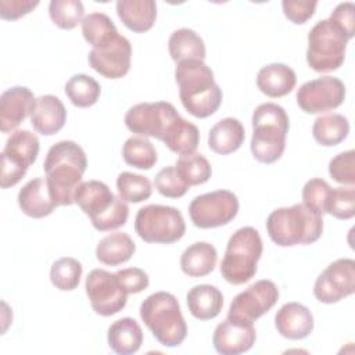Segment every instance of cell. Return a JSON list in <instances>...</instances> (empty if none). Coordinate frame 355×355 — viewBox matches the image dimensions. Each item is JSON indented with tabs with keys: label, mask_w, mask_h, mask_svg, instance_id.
<instances>
[{
	"label": "cell",
	"mask_w": 355,
	"mask_h": 355,
	"mask_svg": "<svg viewBox=\"0 0 355 355\" xmlns=\"http://www.w3.org/2000/svg\"><path fill=\"white\" fill-rule=\"evenodd\" d=\"M40 150L37 136L26 129L12 132L1 151V189L15 186L36 161Z\"/></svg>",
	"instance_id": "obj_9"
},
{
	"label": "cell",
	"mask_w": 355,
	"mask_h": 355,
	"mask_svg": "<svg viewBox=\"0 0 355 355\" xmlns=\"http://www.w3.org/2000/svg\"><path fill=\"white\" fill-rule=\"evenodd\" d=\"M73 200L96 229L114 211L121 197H116L104 182L86 180L78 186Z\"/></svg>",
	"instance_id": "obj_16"
},
{
	"label": "cell",
	"mask_w": 355,
	"mask_h": 355,
	"mask_svg": "<svg viewBox=\"0 0 355 355\" xmlns=\"http://www.w3.org/2000/svg\"><path fill=\"white\" fill-rule=\"evenodd\" d=\"M255 338L257 331L252 323L226 318L215 327L212 344L218 354L239 355L251 349Z\"/></svg>",
	"instance_id": "obj_18"
},
{
	"label": "cell",
	"mask_w": 355,
	"mask_h": 355,
	"mask_svg": "<svg viewBox=\"0 0 355 355\" xmlns=\"http://www.w3.org/2000/svg\"><path fill=\"white\" fill-rule=\"evenodd\" d=\"M67 121V110L62 101L53 94H44L36 98L35 108L31 114L33 129L43 135L51 136L60 132Z\"/></svg>",
	"instance_id": "obj_21"
},
{
	"label": "cell",
	"mask_w": 355,
	"mask_h": 355,
	"mask_svg": "<svg viewBox=\"0 0 355 355\" xmlns=\"http://www.w3.org/2000/svg\"><path fill=\"white\" fill-rule=\"evenodd\" d=\"M355 4L352 1H344L337 4V7L331 11L329 19L338 26L344 35L349 39L355 35Z\"/></svg>",
	"instance_id": "obj_45"
},
{
	"label": "cell",
	"mask_w": 355,
	"mask_h": 355,
	"mask_svg": "<svg viewBox=\"0 0 355 355\" xmlns=\"http://www.w3.org/2000/svg\"><path fill=\"white\" fill-rule=\"evenodd\" d=\"M154 186L157 189V191L168 198H179L183 197L187 190L189 186L180 179V176L178 175L175 165H169L162 168L154 179Z\"/></svg>",
	"instance_id": "obj_41"
},
{
	"label": "cell",
	"mask_w": 355,
	"mask_h": 355,
	"mask_svg": "<svg viewBox=\"0 0 355 355\" xmlns=\"http://www.w3.org/2000/svg\"><path fill=\"white\" fill-rule=\"evenodd\" d=\"M116 14L122 24L136 33L147 32L157 18V3L154 0H118Z\"/></svg>",
	"instance_id": "obj_24"
},
{
	"label": "cell",
	"mask_w": 355,
	"mask_h": 355,
	"mask_svg": "<svg viewBox=\"0 0 355 355\" xmlns=\"http://www.w3.org/2000/svg\"><path fill=\"white\" fill-rule=\"evenodd\" d=\"M115 273L129 294L141 293L150 284L148 275L140 268H125L116 270Z\"/></svg>",
	"instance_id": "obj_46"
},
{
	"label": "cell",
	"mask_w": 355,
	"mask_h": 355,
	"mask_svg": "<svg viewBox=\"0 0 355 355\" xmlns=\"http://www.w3.org/2000/svg\"><path fill=\"white\" fill-rule=\"evenodd\" d=\"M245 139L243 123L233 116L218 121L208 133V147L219 154L227 155L237 151Z\"/></svg>",
	"instance_id": "obj_25"
},
{
	"label": "cell",
	"mask_w": 355,
	"mask_h": 355,
	"mask_svg": "<svg viewBox=\"0 0 355 355\" xmlns=\"http://www.w3.org/2000/svg\"><path fill=\"white\" fill-rule=\"evenodd\" d=\"M136 251V244L128 233L114 232L103 237L96 247V258L98 262L116 266L128 262Z\"/></svg>",
	"instance_id": "obj_29"
},
{
	"label": "cell",
	"mask_w": 355,
	"mask_h": 355,
	"mask_svg": "<svg viewBox=\"0 0 355 355\" xmlns=\"http://www.w3.org/2000/svg\"><path fill=\"white\" fill-rule=\"evenodd\" d=\"M86 166L87 158L83 148L72 140H61L49 148L43 169L57 205L75 204V191L82 183Z\"/></svg>",
	"instance_id": "obj_1"
},
{
	"label": "cell",
	"mask_w": 355,
	"mask_h": 355,
	"mask_svg": "<svg viewBox=\"0 0 355 355\" xmlns=\"http://www.w3.org/2000/svg\"><path fill=\"white\" fill-rule=\"evenodd\" d=\"M355 293V261L340 258L316 277L313 295L322 304H336Z\"/></svg>",
	"instance_id": "obj_14"
},
{
	"label": "cell",
	"mask_w": 355,
	"mask_h": 355,
	"mask_svg": "<svg viewBox=\"0 0 355 355\" xmlns=\"http://www.w3.org/2000/svg\"><path fill=\"white\" fill-rule=\"evenodd\" d=\"M39 6L35 0H0V17L7 21L18 19Z\"/></svg>",
	"instance_id": "obj_47"
},
{
	"label": "cell",
	"mask_w": 355,
	"mask_h": 355,
	"mask_svg": "<svg viewBox=\"0 0 355 355\" xmlns=\"http://www.w3.org/2000/svg\"><path fill=\"white\" fill-rule=\"evenodd\" d=\"M135 230L146 243L172 244L184 236L186 223L178 208L150 204L137 211Z\"/></svg>",
	"instance_id": "obj_8"
},
{
	"label": "cell",
	"mask_w": 355,
	"mask_h": 355,
	"mask_svg": "<svg viewBox=\"0 0 355 355\" xmlns=\"http://www.w3.org/2000/svg\"><path fill=\"white\" fill-rule=\"evenodd\" d=\"M175 80L184 110L196 118H207L222 104V89L214 79L212 69L198 60L176 64Z\"/></svg>",
	"instance_id": "obj_2"
},
{
	"label": "cell",
	"mask_w": 355,
	"mask_h": 355,
	"mask_svg": "<svg viewBox=\"0 0 355 355\" xmlns=\"http://www.w3.org/2000/svg\"><path fill=\"white\" fill-rule=\"evenodd\" d=\"M318 1L311 0H283L282 8L287 19H290L293 24L301 25L305 24L316 10Z\"/></svg>",
	"instance_id": "obj_44"
},
{
	"label": "cell",
	"mask_w": 355,
	"mask_h": 355,
	"mask_svg": "<svg viewBox=\"0 0 355 355\" xmlns=\"http://www.w3.org/2000/svg\"><path fill=\"white\" fill-rule=\"evenodd\" d=\"M171 151L179 154V155H186L196 153L198 144H200V132L198 128L179 116L166 130L164 139L161 140Z\"/></svg>",
	"instance_id": "obj_31"
},
{
	"label": "cell",
	"mask_w": 355,
	"mask_h": 355,
	"mask_svg": "<svg viewBox=\"0 0 355 355\" xmlns=\"http://www.w3.org/2000/svg\"><path fill=\"white\" fill-rule=\"evenodd\" d=\"M295 100L298 107L306 114L327 112L344 103L345 86L336 76H320L301 85Z\"/></svg>",
	"instance_id": "obj_13"
},
{
	"label": "cell",
	"mask_w": 355,
	"mask_h": 355,
	"mask_svg": "<svg viewBox=\"0 0 355 355\" xmlns=\"http://www.w3.org/2000/svg\"><path fill=\"white\" fill-rule=\"evenodd\" d=\"M82 263L72 257L57 259L50 269V280L53 286L61 291H72L79 286L82 277Z\"/></svg>",
	"instance_id": "obj_37"
},
{
	"label": "cell",
	"mask_w": 355,
	"mask_h": 355,
	"mask_svg": "<svg viewBox=\"0 0 355 355\" xmlns=\"http://www.w3.org/2000/svg\"><path fill=\"white\" fill-rule=\"evenodd\" d=\"M83 14L85 8L79 0H51L49 4V15L53 24L65 31L82 24Z\"/></svg>",
	"instance_id": "obj_39"
},
{
	"label": "cell",
	"mask_w": 355,
	"mask_h": 355,
	"mask_svg": "<svg viewBox=\"0 0 355 355\" xmlns=\"http://www.w3.org/2000/svg\"><path fill=\"white\" fill-rule=\"evenodd\" d=\"M279 300V288L272 280H258L239 293L230 302L227 318L254 323Z\"/></svg>",
	"instance_id": "obj_15"
},
{
	"label": "cell",
	"mask_w": 355,
	"mask_h": 355,
	"mask_svg": "<svg viewBox=\"0 0 355 355\" xmlns=\"http://www.w3.org/2000/svg\"><path fill=\"white\" fill-rule=\"evenodd\" d=\"M326 214L337 219H351L355 215V189L349 187H336L330 190L327 202H326Z\"/></svg>",
	"instance_id": "obj_40"
},
{
	"label": "cell",
	"mask_w": 355,
	"mask_h": 355,
	"mask_svg": "<svg viewBox=\"0 0 355 355\" xmlns=\"http://www.w3.org/2000/svg\"><path fill=\"white\" fill-rule=\"evenodd\" d=\"M18 205L21 211L31 218H44L49 216L57 205L53 200L47 182L43 178H35L29 180L18 191Z\"/></svg>",
	"instance_id": "obj_22"
},
{
	"label": "cell",
	"mask_w": 355,
	"mask_h": 355,
	"mask_svg": "<svg viewBox=\"0 0 355 355\" xmlns=\"http://www.w3.org/2000/svg\"><path fill=\"white\" fill-rule=\"evenodd\" d=\"M349 133L348 119L337 112L324 114L315 119L312 136L320 146L331 147L340 144Z\"/></svg>",
	"instance_id": "obj_32"
},
{
	"label": "cell",
	"mask_w": 355,
	"mask_h": 355,
	"mask_svg": "<svg viewBox=\"0 0 355 355\" xmlns=\"http://www.w3.org/2000/svg\"><path fill=\"white\" fill-rule=\"evenodd\" d=\"M116 189L123 201L133 204L150 198L153 193L150 179L133 172H121L116 178Z\"/></svg>",
	"instance_id": "obj_38"
},
{
	"label": "cell",
	"mask_w": 355,
	"mask_h": 355,
	"mask_svg": "<svg viewBox=\"0 0 355 355\" xmlns=\"http://www.w3.org/2000/svg\"><path fill=\"white\" fill-rule=\"evenodd\" d=\"M330 190L331 187L326 180L320 178H312L302 187V193H301L302 202L311 209L323 215L326 214V202H327Z\"/></svg>",
	"instance_id": "obj_42"
},
{
	"label": "cell",
	"mask_w": 355,
	"mask_h": 355,
	"mask_svg": "<svg viewBox=\"0 0 355 355\" xmlns=\"http://www.w3.org/2000/svg\"><path fill=\"white\" fill-rule=\"evenodd\" d=\"M270 240L279 247L312 244L323 233L322 215L304 202L272 211L266 219Z\"/></svg>",
	"instance_id": "obj_3"
},
{
	"label": "cell",
	"mask_w": 355,
	"mask_h": 355,
	"mask_svg": "<svg viewBox=\"0 0 355 355\" xmlns=\"http://www.w3.org/2000/svg\"><path fill=\"white\" fill-rule=\"evenodd\" d=\"M329 175L337 183L355 184V151L348 150L337 154L329 162Z\"/></svg>",
	"instance_id": "obj_43"
},
{
	"label": "cell",
	"mask_w": 355,
	"mask_h": 355,
	"mask_svg": "<svg viewBox=\"0 0 355 355\" xmlns=\"http://www.w3.org/2000/svg\"><path fill=\"white\" fill-rule=\"evenodd\" d=\"M263 251L262 239L257 229L244 226L236 230L229 241L220 262L222 277L234 286L251 280L257 273V263Z\"/></svg>",
	"instance_id": "obj_6"
},
{
	"label": "cell",
	"mask_w": 355,
	"mask_h": 355,
	"mask_svg": "<svg viewBox=\"0 0 355 355\" xmlns=\"http://www.w3.org/2000/svg\"><path fill=\"white\" fill-rule=\"evenodd\" d=\"M82 33L93 49H103L119 36L114 21L104 12L86 15L82 21Z\"/></svg>",
	"instance_id": "obj_33"
},
{
	"label": "cell",
	"mask_w": 355,
	"mask_h": 355,
	"mask_svg": "<svg viewBox=\"0 0 355 355\" xmlns=\"http://www.w3.org/2000/svg\"><path fill=\"white\" fill-rule=\"evenodd\" d=\"M168 50L176 64L187 60L204 61L207 54L202 37L190 28H180L172 32L168 40Z\"/></svg>",
	"instance_id": "obj_30"
},
{
	"label": "cell",
	"mask_w": 355,
	"mask_h": 355,
	"mask_svg": "<svg viewBox=\"0 0 355 355\" xmlns=\"http://www.w3.org/2000/svg\"><path fill=\"white\" fill-rule=\"evenodd\" d=\"M348 37L329 18L318 21L308 33L306 62L315 72L338 69L345 60Z\"/></svg>",
	"instance_id": "obj_7"
},
{
	"label": "cell",
	"mask_w": 355,
	"mask_h": 355,
	"mask_svg": "<svg viewBox=\"0 0 355 355\" xmlns=\"http://www.w3.org/2000/svg\"><path fill=\"white\" fill-rule=\"evenodd\" d=\"M216 261V248L211 243L197 241L183 251L180 257V269L190 277H202L215 269Z\"/></svg>",
	"instance_id": "obj_28"
},
{
	"label": "cell",
	"mask_w": 355,
	"mask_h": 355,
	"mask_svg": "<svg viewBox=\"0 0 355 355\" xmlns=\"http://www.w3.org/2000/svg\"><path fill=\"white\" fill-rule=\"evenodd\" d=\"M186 300L191 316L198 320H211L216 318L223 306V295L220 290L211 284H197L191 287Z\"/></svg>",
	"instance_id": "obj_27"
},
{
	"label": "cell",
	"mask_w": 355,
	"mask_h": 355,
	"mask_svg": "<svg viewBox=\"0 0 355 355\" xmlns=\"http://www.w3.org/2000/svg\"><path fill=\"white\" fill-rule=\"evenodd\" d=\"M89 65L108 79L123 78L130 69L132 46L130 42L119 35L103 49H92L87 54Z\"/></svg>",
	"instance_id": "obj_17"
},
{
	"label": "cell",
	"mask_w": 355,
	"mask_h": 355,
	"mask_svg": "<svg viewBox=\"0 0 355 355\" xmlns=\"http://www.w3.org/2000/svg\"><path fill=\"white\" fill-rule=\"evenodd\" d=\"M36 98L31 89L12 86L0 96V130L12 133L25 119L31 116Z\"/></svg>",
	"instance_id": "obj_19"
},
{
	"label": "cell",
	"mask_w": 355,
	"mask_h": 355,
	"mask_svg": "<svg viewBox=\"0 0 355 355\" xmlns=\"http://www.w3.org/2000/svg\"><path fill=\"white\" fill-rule=\"evenodd\" d=\"M122 157L128 165L137 169H151L158 161L153 143L140 136H132L123 143Z\"/></svg>",
	"instance_id": "obj_36"
},
{
	"label": "cell",
	"mask_w": 355,
	"mask_h": 355,
	"mask_svg": "<svg viewBox=\"0 0 355 355\" xmlns=\"http://www.w3.org/2000/svg\"><path fill=\"white\" fill-rule=\"evenodd\" d=\"M108 347L119 355H130L140 349L143 344V330L133 318L115 320L107 333Z\"/></svg>",
	"instance_id": "obj_26"
},
{
	"label": "cell",
	"mask_w": 355,
	"mask_h": 355,
	"mask_svg": "<svg viewBox=\"0 0 355 355\" xmlns=\"http://www.w3.org/2000/svg\"><path fill=\"white\" fill-rule=\"evenodd\" d=\"M140 318L155 340L165 347H179L187 336L179 301L168 291L150 294L140 305Z\"/></svg>",
	"instance_id": "obj_5"
},
{
	"label": "cell",
	"mask_w": 355,
	"mask_h": 355,
	"mask_svg": "<svg viewBox=\"0 0 355 355\" xmlns=\"http://www.w3.org/2000/svg\"><path fill=\"white\" fill-rule=\"evenodd\" d=\"M297 83V75L291 67L273 62L262 67L257 75L258 89L268 97L277 98L288 94Z\"/></svg>",
	"instance_id": "obj_23"
},
{
	"label": "cell",
	"mask_w": 355,
	"mask_h": 355,
	"mask_svg": "<svg viewBox=\"0 0 355 355\" xmlns=\"http://www.w3.org/2000/svg\"><path fill=\"white\" fill-rule=\"evenodd\" d=\"M313 315L300 302L284 304L275 315L277 333L288 340H302L313 330Z\"/></svg>",
	"instance_id": "obj_20"
},
{
	"label": "cell",
	"mask_w": 355,
	"mask_h": 355,
	"mask_svg": "<svg viewBox=\"0 0 355 355\" xmlns=\"http://www.w3.org/2000/svg\"><path fill=\"white\" fill-rule=\"evenodd\" d=\"M252 157L262 164H273L282 158L290 121L286 110L276 103L259 104L252 114Z\"/></svg>",
	"instance_id": "obj_4"
},
{
	"label": "cell",
	"mask_w": 355,
	"mask_h": 355,
	"mask_svg": "<svg viewBox=\"0 0 355 355\" xmlns=\"http://www.w3.org/2000/svg\"><path fill=\"white\" fill-rule=\"evenodd\" d=\"M239 212V198L230 190H215L194 197L189 215L194 226L212 229L232 222Z\"/></svg>",
	"instance_id": "obj_10"
},
{
	"label": "cell",
	"mask_w": 355,
	"mask_h": 355,
	"mask_svg": "<svg viewBox=\"0 0 355 355\" xmlns=\"http://www.w3.org/2000/svg\"><path fill=\"white\" fill-rule=\"evenodd\" d=\"M85 288L93 311L101 316H112L122 311L128 302L129 293L116 273L104 269L89 272Z\"/></svg>",
	"instance_id": "obj_11"
},
{
	"label": "cell",
	"mask_w": 355,
	"mask_h": 355,
	"mask_svg": "<svg viewBox=\"0 0 355 355\" xmlns=\"http://www.w3.org/2000/svg\"><path fill=\"white\" fill-rule=\"evenodd\" d=\"M179 116L175 105L168 101L139 103L126 111L125 125L132 133L162 140Z\"/></svg>",
	"instance_id": "obj_12"
},
{
	"label": "cell",
	"mask_w": 355,
	"mask_h": 355,
	"mask_svg": "<svg viewBox=\"0 0 355 355\" xmlns=\"http://www.w3.org/2000/svg\"><path fill=\"white\" fill-rule=\"evenodd\" d=\"M64 90L71 103L79 108L94 105L101 93L100 83L94 78L85 73H76L71 76L67 80Z\"/></svg>",
	"instance_id": "obj_34"
},
{
	"label": "cell",
	"mask_w": 355,
	"mask_h": 355,
	"mask_svg": "<svg viewBox=\"0 0 355 355\" xmlns=\"http://www.w3.org/2000/svg\"><path fill=\"white\" fill-rule=\"evenodd\" d=\"M175 169L189 187L208 182L212 175L211 164L200 153L180 155L175 164Z\"/></svg>",
	"instance_id": "obj_35"
}]
</instances>
